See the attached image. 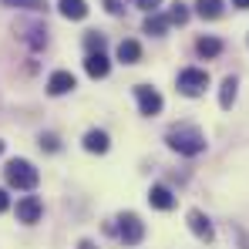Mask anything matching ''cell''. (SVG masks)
Returning <instances> with one entry per match:
<instances>
[{
	"label": "cell",
	"instance_id": "obj_1",
	"mask_svg": "<svg viewBox=\"0 0 249 249\" xmlns=\"http://www.w3.org/2000/svg\"><path fill=\"white\" fill-rule=\"evenodd\" d=\"M165 142H168V148L178 152V155H202V152H206V135H202L199 128H192V124H175V128H168Z\"/></svg>",
	"mask_w": 249,
	"mask_h": 249
},
{
	"label": "cell",
	"instance_id": "obj_2",
	"mask_svg": "<svg viewBox=\"0 0 249 249\" xmlns=\"http://www.w3.org/2000/svg\"><path fill=\"white\" fill-rule=\"evenodd\" d=\"M3 178H7V185H14V189H20V192H31L41 175H37V168L31 165L27 159H10V162L3 165Z\"/></svg>",
	"mask_w": 249,
	"mask_h": 249
},
{
	"label": "cell",
	"instance_id": "obj_3",
	"mask_svg": "<svg viewBox=\"0 0 249 249\" xmlns=\"http://www.w3.org/2000/svg\"><path fill=\"white\" fill-rule=\"evenodd\" d=\"M206 88H209V71H202V68H185V71H178V91H182L185 98H199Z\"/></svg>",
	"mask_w": 249,
	"mask_h": 249
},
{
	"label": "cell",
	"instance_id": "obj_4",
	"mask_svg": "<svg viewBox=\"0 0 249 249\" xmlns=\"http://www.w3.org/2000/svg\"><path fill=\"white\" fill-rule=\"evenodd\" d=\"M118 236H122L128 246H138V243H142L145 226H142V219H138L135 212H124V215H118Z\"/></svg>",
	"mask_w": 249,
	"mask_h": 249
},
{
	"label": "cell",
	"instance_id": "obj_5",
	"mask_svg": "<svg viewBox=\"0 0 249 249\" xmlns=\"http://www.w3.org/2000/svg\"><path fill=\"white\" fill-rule=\"evenodd\" d=\"M135 98H138V108H142V115H159L162 111V94L155 91V88H148V84H135Z\"/></svg>",
	"mask_w": 249,
	"mask_h": 249
},
{
	"label": "cell",
	"instance_id": "obj_6",
	"mask_svg": "<svg viewBox=\"0 0 249 249\" xmlns=\"http://www.w3.org/2000/svg\"><path fill=\"white\" fill-rule=\"evenodd\" d=\"M41 212H44V206H41L37 196H24V199L17 202V219H20L24 226H34V222L41 219Z\"/></svg>",
	"mask_w": 249,
	"mask_h": 249
},
{
	"label": "cell",
	"instance_id": "obj_7",
	"mask_svg": "<svg viewBox=\"0 0 249 249\" xmlns=\"http://www.w3.org/2000/svg\"><path fill=\"white\" fill-rule=\"evenodd\" d=\"M74 88H78V81H74L71 71H54V74L47 78V94H54V98L68 94V91H74Z\"/></svg>",
	"mask_w": 249,
	"mask_h": 249
},
{
	"label": "cell",
	"instance_id": "obj_8",
	"mask_svg": "<svg viewBox=\"0 0 249 249\" xmlns=\"http://www.w3.org/2000/svg\"><path fill=\"white\" fill-rule=\"evenodd\" d=\"M84 71H88L91 78H108L111 64H108L105 51H88V57H84Z\"/></svg>",
	"mask_w": 249,
	"mask_h": 249
},
{
	"label": "cell",
	"instance_id": "obj_9",
	"mask_svg": "<svg viewBox=\"0 0 249 249\" xmlns=\"http://www.w3.org/2000/svg\"><path fill=\"white\" fill-rule=\"evenodd\" d=\"M189 229H192L202 243H212V236H215V232H212L209 215H206V212H199V209H192V212H189Z\"/></svg>",
	"mask_w": 249,
	"mask_h": 249
},
{
	"label": "cell",
	"instance_id": "obj_10",
	"mask_svg": "<svg viewBox=\"0 0 249 249\" xmlns=\"http://www.w3.org/2000/svg\"><path fill=\"white\" fill-rule=\"evenodd\" d=\"M20 37L31 44L34 51H41L44 44H47V31H44V24H20Z\"/></svg>",
	"mask_w": 249,
	"mask_h": 249
},
{
	"label": "cell",
	"instance_id": "obj_11",
	"mask_svg": "<svg viewBox=\"0 0 249 249\" xmlns=\"http://www.w3.org/2000/svg\"><path fill=\"white\" fill-rule=\"evenodd\" d=\"M148 202H152V209H172L175 206V196H172V189H165V185H152V192H148Z\"/></svg>",
	"mask_w": 249,
	"mask_h": 249
},
{
	"label": "cell",
	"instance_id": "obj_12",
	"mask_svg": "<svg viewBox=\"0 0 249 249\" xmlns=\"http://www.w3.org/2000/svg\"><path fill=\"white\" fill-rule=\"evenodd\" d=\"M108 145H111V142H108V135H105V131H98V128H91V131L84 135V148H88V152H94V155H105V152H108Z\"/></svg>",
	"mask_w": 249,
	"mask_h": 249
},
{
	"label": "cell",
	"instance_id": "obj_13",
	"mask_svg": "<svg viewBox=\"0 0 249 249\" xmlns=\"http://www.w3.org/2000/svg\"><path fill=\"white\" fill-rule=\"evenodd\" d=\"M118 61H122V64H138V61H142V44L138 41H122L118 44Z\"/></svg>",
	"mask_w": 249,
	"mask_h": 249
},
{
	"label": "cell",
	"instance_id": "obj_14",
	"mask_svg": "<svg viewBox=\"0 0 249 249\" xmlns=\"http://www.w3.org/2000/svg\"><path fill=\"white\" fill-rule=\"evenodd\" d=\"M61 14L68 20H84L88 17V0H61Z\"/></svg>",
	"mask_w": 249,
	"mask_h": 249
},
{
	"label": "cell",
	"instance_id": "obj_15",
	"mask_svg": "<svg viewBox=\"0 0 249 249\" xmlns=\"http://www.w3.org/2000/svg\"><path fill=\"white\" fill-rule=\"evenodd\" d=\"M196 14L202 20H219L222 17V0H196Z\"/></svg>",
	"mask_w": 249,
	"mask_h": 249
},
{
	"label": "cell",
	"instance_id": "obj_16",
	"mask_svg": "<svg viewBox=\"0 0 249 249\" xmlns=\"http://www.w3.org/2000/svg\"><path fill=\"white\" fill-rule=\"evenodd\" d=\"M168 14H159V10H152L148 17H145V34H165L168 31Z\"/></svg>",
	"mask_w": 249,
	"mask_h": 249
},
{
	"label": "cell",
	"instance_id": "obj_17",
	"mask_svg": "<svg viewBox=\"0 0 249 249\" xmlns=\"http://www.w3.org/2000/svg\"><path fill=\"white\" fill-rule=\"evenodd\" d=\"M196 51H199V57H219L222 54V41L219 37H199Z\"/></svg>",
	"mask_w": 249,
	"mask_h": 249
},
{
	"label": "cell",
	"instance_id": "obj_18",
	"mask_svg": "<svg viewBox=\"0 0 249 249\" xmlns=\"http://www.w3.org/2000/svg\"><path fill=\"white\" fill-rule=\"evenodd\" d=\"M236 88H239L236 78H226V81H222V88H219V105H222V108H232V101H236Z\"/></svg>",
	"mask_w": 249,
	"mask_h": 249
},
{
	"label": "cell",
	"instance_id": "obj_19",
	"mask_svg": "<svg viewBox=\"0 0 249 249\" xmlns=\"http://www.w3.org/2000/svg\"><path fill=\"white\" fill-rule=\"evenodd\" d=\"M3 7H20V10H47V0H0Z\"/></svg>",
	"mask_w": 249,
	"mask_h": 249
},
{
	"label": "cell",
	"instance_id": "obj_20",
	"mask_svg": "<svg viewBox=\"0 0 249 249\" xmlns=\"http://www.w3.org/2000/svg\"><path fill=\"white\" fill-rule=\"evenodd\" d=\"M168 20H172V24H185V20H189V7H185L182 0H175L172 10H168Z\"/></svg>",
	"mask_w": 249,
	"mask_h": 249
},
{
	"label": "cell",
	"instance_id": "obj_21",
	"mask_svg": "<svg viewBox=\"0 0 249 249\" xmlns=\"http://www.w3.org/2000/svg\"><path fill=\"white\" fill-rule=\"evenodd\" d=\"M84 47H88V51H105V37H101V34H94V31H91V34H88V37H84Z\"/></svg>",
	"mask_w": 249,
	"mask_h": 249
},
{
	"label": "cell",
	"instance_id": "obj_22",
	"mask_svg": "<svg viewBox=\"0 0 249 249\" xmlns=\"http://www.w3.org/2000/svg\"><path fill=\"white\" fill-rule=\"evenodd\" d=\"M41 148H47V152H57V148H61L57 135H41Z\"/></svg>",
	"mask_w": 249,
	"mask_h": 249
},
{
	"label": "cell",
	"instance_id": "obj_23",
	"mask_svg": "<svg viewBox=\"0 0 249 249\" xmlns=\"http://www.w3.org/2000/svg\"><path fill=\"white\" fill-rule=\"evenodd\" d=\"M135 3H138L145 14H152V10H159V3H162V0H135Z\"/></svg>",
	"mask_w": 249,
	"mask_h": 249
},
{
	"label": "cell",
	"instance_id": "obj_24",
	"mask_svg": "<svg viewBox=\"0 0 249 249\" xmlns=\"http://www.w3.org/2000/svg\"><path fill=\"white\" fill-rule=\"evenodd\" d=\"M105 7H108V14H122V0H105Z\"/></svg>",
	"mask_w": 249,
	"mask_h": 249
},
{
	"label": "cell",
	"instance_id": "obj_25",
	"mask_svg": "<svg viewBox=\"0 0 249 249\" xmlns=\"http://www.w3.org/2000/svg\"><path fill=\"white\" fill-rule=\"evenodd\" d=\"M7 209H10V196L0 189V212H7Z\"/></svg>",
	"mask_w": 249,
	"mask_h": 249
},
{
	"label": "cell",
	"instance_id": "obj_26",
	"mask_svg": "<svg viewBox=\"0 0 249 249\" xmlns=\"http://www.w3.org/2000/svg\"><path fill=\"white\" fill-rule=\"evenodd\" d=\"M232 7H239V10H249V0H232Z\"/></svg>",
	"mask_w": 249,
	"mask_h": 249
},
{
	"label": "cell",
	"instance_id": "obj_27",
	"mask_svg": "<svg viewBox=\"0 0 249 249\" xmlns=\"http://www.w3.org/2000/svg\"><path fill=\"white\" fill-rule=\"evenodd\" d=\"M78 249H94V243H88V239H81V246Z\"/></svg>",
	"mask_w": 249,
	"mask_h": 249
},
{
	"label": "cell",
	"instance_id": "obj_28",
	"mask_svg": "<svg viewBox=\"0 0 249 249\" xmlns=\"http://www.w3.org/2000/svg\"><path fill=\"white\" fill-rule=\"evenodd\" d=\"M0 152H3V142H0Z\"/></svg>",
	"mask_w": 249,
	"mask_h": 249
}]
</instances>
